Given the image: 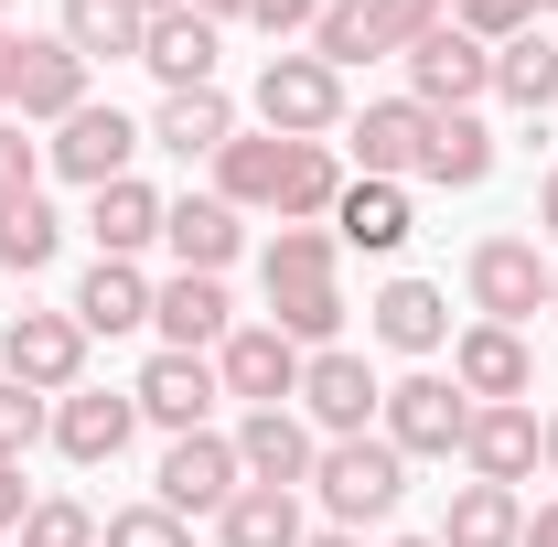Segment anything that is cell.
<instances>
[{"mask_svg":"<svg viewBox=\"0 0 558 547\" xmlns=\"http://www.w3.org/2000/svg\"><path fill=\"white\" fill-rule=\"evenodd\" d=\"M344 247H333V226H279L269 258H258V290H269V323L301 354H323V343L344 333V269H333Z\"/></svg>","mask_w":558,"mask_h":547,"instance_id":"6da1fadb","label":"cell"},{"mask_svg":"<svg viewBox=\"0 0 558 547\" xmlns=\"http://www.w3.org/2000/svg\"><path fill=\"white\" fill-rule=\"evenodd\" d=\"M312 494H323V515L333 526H387L398 515V494H409V451L387 440V429H354V440H323V462H312Z\"/></svg>","mask_w":558,"mask_h":547,"instance_id":"7a4b0ae2","label":"cell"},{"mask_svg":"<svg viewBox=\"0 0 558 547\" xmlns=\"http://www.w3.org/2000/svg\"><path fill=\"white\" fill-rule=\"evenodd\" d=\"M247 108H258L269 139H323V130H344V75L301 44V54H269V65H258V97H247Z\"/></svg>","mask_w":558,"mask_h":547,"instance_id":"3957f363","label":"cell"},{"mask_svg":"<svg viewBox=\"0 0 558 547\" xmlns=\"http://www.w3.org/2000/svg\"><path fill=\"white\" fill-rule=\"evenodd\" d=\"M376 429H387L409 462H451V451H462V429H473V398H462L451 376H429V365H418V376H398V387H387Z\"/></svg>","mask_w":558,"mask_h":547,"instance_id":"277c9868","label":"cell"},{"mask_svg":"<svg viewBox=\"0 0 558 547\" xmlns=\"http://www.w3.org/2000/svg\"><path fill=\"white\" fill-rule=\"evenodd\" d=\"M0 376L33 387V398L86 387V323H75V312H11V333H0Z\"/></svg>","mask_w":558,"mask_h":547,"instance_id":"5b68a950","label":"cell"},{"mask_svg":"<svg viewBox=\"0 0 558 547\" xmlns=\"http://www.w3.org/2000/svg\"><path fill=\"white\" fill-rule=\"evenodd\" d=\"M290 409L312 418L323 440H354V429H376V409H387V387H376V365L365 354H344V343H323V354H301V398Z\"/></svg>","mask_w":558,"mask_h":547,"instance_id":"8992f818","label":"cell"},{"mask_svg":"<svg viewBox=\"0 0 558 547\" xmlns=\"http://www.w3.org/2000/svg\"><path fill=\"white\" fill-rule=\"evenodd\" d=\"M409 97L429 108V119H451V108H473V97H494V44H473L462 22H440V33H418L409 54Z\"/></svg>","mask_w":558,"mask_h":547,"instance_id":"52a82bcc","label":"cell"},{"mask_svg":"<svg viewBox=\"0 0 558 547\" xmlns=\"http://www.w3.org/2000/svg\"><path fill=\"white\" fill-rule=\"evenodd\" d=\"M161 494H150V505H172V515H226V505H236V483H247V462H236V440H226V429H183V440H172V451H161Z\"/></svg>","mask_w":558,"mask_h":547,"instance_id":"ba28073f","label":"cell"},{"mask_svg":"<svg viewBox=\"0 0 558 547\" xmlns=\"http://www.w3.org/2000/svg\"><path fill=\"white\" fill-rule=\"evenodd\" d=\"M140 119L130 108H97V97H86V108H75L65 130L44 139V161H54V172H65V183H86V194H97V183H130V161H140Z\"/></svg>","mask_w":558,"mask_h":547,"instance_id":"9c48e42d","label":"cell"},{"mask_svg":"<svg viewBox=\"0 0 558 547\" xmlns=\"http://www.w3.org/2000/svg\"><path fill=\"white\" fill-rule=\"evenodd\" d=\"M462 290H473V312L484 323H526V312H548V258H537V236H484L473 247V269H462Z\"/></svg>","mask_w":558,"mask_h":547,"instance_id":"30bf717a","label":"cell"},{"mask_svg":"<svg viewBox=\"0 0 558 547\" xmlns=\"http://www.w3.org/2000/svg\"><path fill=\"white\" fill-rule=\"evenodd\" d=\"M215 376H226V398H247V409H290V398H301V343L279 333V323H236V333L215 343Z\"/></svg>","mask_w":558,"mask_h":547,"instance_id":"8fae6325","label":"cell"},{"mask_svg":"<svg viewBox=\"0 0 558 547\" xmlns=\"http://www.w3.org/2000/svg\"><path fill=\"white\" fill-rule=\"evenodd\" d=\"M451 387H462L473 409L537 398V354H526V333H505V323H462V333H451Z\"/></svg>","mask_w":558,"mask_h":547,"instance_id":"7c38bea8","label":"cell"},{"mask_svg":"<svg viewBox=\"0 0 558 547\" xmlns=\"http://www.w3.org/2000/svg\"><path fill=\"white\" fill-rule=\"evenodd\" d=\"M130 398H140V418H150V429H172V440H183V429H215L226 376H215V354H172V343H161V354L140 365Z\"/></svg>","mask_w":558,"mask_h":547,"instance_id":"4fadbf2b","label":"cell"},{"mask_svg":"<svg viewBox=\"0 0 558 547\" xmlns=\"http://www.w3.org/2000/svg\"><path fill=\"white\" fill-rule=\"evenodd\" d=\"M130 429H140V398H130V387H65V398H54V451H65L75 473L119 462Z\"/></svg>","mask_w":558,"mask_h":547,"instance_id":"5bb4252c","label":"cell"},{"mask_svg":"<svg viewBox=\"0 0 558 547\" xmlns=\"http://www.w3.org/2000/svg\"><path fill=\"white\" fill-rule=\"evenodd\" d=\"M226 440H236L247 483H279V494H301V483H312V462H323V429H312L301 409H247Z\"/></svg>","mask_w":558,"mask_h":547,"instance_id":"9a60e30c","label":"cell"},{"mask_svg":"<svg viewBox=\"0 0 558 547\" xmlns=\"http://www.w3.org/2000/svg\"><path fill=\"white\" fill-rule=\"evenodd\" d=\"M215 54H226V22H205V11H150V33H140V65L161 75V97L215 86Z\"/></svg>","mask_w":558,"mask_h":547,"instance_id":"2e32d148","label":"cell"},{"mask_svg":"<svg viewBox=\"0 0 558 547\" xmlns=\"http://www.w3.org/2000/svg\"><path fill=\"white\" fill-rule=\"evenodd\" d=\"M161 247H172V269L226 279V258L247 247V226H236V205H226V194H172V205H161Z\"/></svg>","mask_w":558,"mask_h":547,"instance_id":"e0dca14e","label":"cell"},{"mask_svg":"<svg viewBox=\"0 0 558 547\" xmlns=\"http://www.w3.org/2000/svg\"><path fill=\"white\" fill-rule=\"evenodd\" d=\"M150 323H161V343H172V354H215V343L236 333V301H226V279L172 269L161 290H150Z\"/></svg>","mask_w":558,"mask_h":547,"instance_id":"ac0fdd59","label":"cell"},{"mask_svg":"<svg viewBox=\"0 0 558 547\" xmlns=\"http://www.w3.org/2000/svg\"><path fill=\"white\" fill-rule=\"evenodd\" d=\"M462 473L515 494V483L537 473V409H526V398H505V409H473V429H462Z\"/></svg>","mask_w":558,"mask_h":547,"instance_id":"d6986e66","label":"cell"},{"mask_svg":"<svg viewBox=\"0 0 558 547\" xmlns=\"http://www.w3.org/2000/svg\"><path fill=\"white\" fill-rule=\"evenodd\" d=\"M418 150H429V108H418V97H376V108L354 119V161H365V183H409Z\"/></svg>","mask_w":558,"mask_h":547,"instance_id":"ffe728a7","label":"cell"},{"mask_svg":"<svg viewBox=\"0 0 558 547\" xmlns=\"http://www.w3.org/2000/svg\"><path fill=\"white\" fill-rule=\"evenodd\" d=\"M409 226H418L409 183H365V172H354V183H344V205H333V247H365V258H398V247H409Z\"/></svg>","mask_w":558,"mask_h":547,"instance_id":"44dd1931","label":"cell"},{"mask_svg":"<svg viewBox=\"0 0 558 547\" xmlns=\"http://www.w3.org/2000/svg\"><path fill=\"white\" fill-rule=\"evenodd\" d=\"M22 119H44V130H65L75 108H86V54H75L65 33H33V54H22V97H11Z\"/></svg>","mask_w":558,"mask_h":547,"instance_id":"7402d4cb","label":"cell"},{"mask_svg":"<svg viewBox=\"0 0 558 547\" xmlns=\"http://www.w3.org/2000/svg\"><path fill=\"white\" fill-rule=\"evenodd\" d=\"M365 312H376L365 333L387 343V354H440V343H451V301H440L429 279H387V290H376Z\"/></svg>","mask_w":558,"mask_h":547,"instance_id":"603a6c76","label":"cell"},{"mask_svg":"<svg viewBox=\"0 0 558 547\" xmlns=\"http://www.w3.org/2000/svg\"><path fill=\"white\" fill-rule=\"evenodd\" d=\"M65 312L86 323V343H97V333H140V323H150V279H140V258H97V269L75 279Z\"/></svg>","mask_w":558,"mask_h":547,"instance_id":"cb8c5ba5","label":"cell"},{"mask_svg":"<svg viewBox=\"0 0 558 547\" xmlns=\"http://www.w3.org/2000/svg\"><path fill=\"white\" fill-rule=\"evenodd\" d=\"M86 236H97V258H140V247H161V194L150 183H97L86 194Z\"/></svg>","mask_w":558,"mask_h":547,"instance_id":"d4e9b609","label":"cell"},{"mask_svg":"<svg viewBox=\"0 0 558 547\" xmlns=\"http://www.w3.org/2000/svg\"><path fill=\"white\" fill-rule=\"evenodd\" d=\"M301 537H312V515L279 483H236V505L215 515V547H301Z\"/></svg>","mask_w":558,"mask_h":547,"instance_id":"484cf974","label":"cell"},{"mask_svg":"<svg viewBox=\"0 0 558 547\" xmlns=\"http://www.w3.org/2000/svg\"><path fill=\"white\" fill-rule=\"evenodd\" d=\"M150 139H161L172 161H215V150L236 139V97H226V86H194V97H161Z\"/></svg>","mask_w":558,"mask_h":547,"instance_id":"4316f807","label":"cell"},{"mask_svg":"<svg viewBox=\"0 0 558 547\" xmlns=\"http://www.w3.org/2000/svg\"><path fill=\"white\" fill-rule=\"evenodd\" d=\"M494 172V130L473 108H451V119H429V150H418V183H440V194H473Z\"/></svg>","mask_w":558,"mask_h":547,"instance_id":"83f0119b","label":"cell"},{"mask_svg":"<svg viewBox=\"0 0 558 547\" xmlns=\"http://www.w3.org/2000/svg\"><path fill=\"white\" fill-rule=\"evenodd\" d=\"M54 33H65L86 65H140L150 11H140V0H65V22H54Z\"/></svg>","mask_w":558,"mask_h":547,"instance_id":"f1b7e54d","label":"cell"},{"mask_svg":"<svg viewBox=\"0 0 558 547\" xmlns=\"http://www.w3.org/2000/svg\"><path fill=\"white\" fill-rule=\"evenodd\" d=\"M344 205V161L333 139H290V172H279V226H333Z\"/></svg>","mask_w":558,"mask_h":547,"instance_id":"f546056e","label":"cell"},{"mask_svg":"<svg viewBox=\"0 0 558 547\" xmlns=\"http://www.w3.org/2000/svg\"><path fill=\"white\" fill-rule=\"evenodd\" d=\"M279 172H290V139L269 130H236L226 150H215V194L247 215V205H279Z\"/></svg>","mask_w":558,"mask_h":547,"instance_id":"4dcf8cb0","label":"cell"},{"mask_svg":"<svg viewBox=\"0 0 558 547\" xmlns=\"http://www.w3.org/2000/svg\"><path fill=\"white\" fill-rule=\"evenodd\" d=\"M515 537H526V505L505 483H462L451 515H440V547H515Z\"/></svg>","mask_w":558,"mask_h":547,"instance_id":"1f68e13d","label":"cell"},{"mask_svg":"<svg viewBox=\"0 0 558 547\" xmlns=\"http://www.w3.org/2000/svg\"><path fill=\"white\" fill-rule=\"evenodd\" d=\"M494 97H505V108H526V119H537V108H558V44H548V33L494 44Z\"/></svg>","mask_w":558,"mask_h":547,"instance_id":"d6a6232c","label":"cell"},{"mask_svg":"<svg viewBox=\"0 0 558 547\" xmlns=\"http://www.w3.org/2000/svg\"><path fill=\"white\" fill-rule=\"evenodd\" d=\"M54 247H65V215L44 205V194H11V205H0V269L11 279L54 269Z\"/></svg>","mask_w":558,"mask_h":547,"instance_id":"836d02e7","label":"cell"},{"mask_svg":"<svg viewBox=\"0 0 558 547\" xmlns=\"http://www.w3.org/2000/svg\"><path fill=\"white\" fill-rule=\"evenodd\" d=\"M312 54L344 75V65H376V54H387V33L365 22V0H323V22H312Z\"/></svg>","mask_w":558,"mask_h":547,"instance_id":"e575fe53","label":"cell"},{"mask_svg":"<svg viewBox=\"0 0 558 547\" xmlns=\"http://www.w3.org/2000/svg\"><path fill=\"white\" fill-rule=\"evenodd\" d=\"M11 547H97V515H86L75 494H33V515H22Z\"/></svg>","mask_w":558,"mask_h":547,"instance_id":"d590c367","label":"cell"},{"mask_svg":"<svg viewBox=\"0 0 558 547\" xmlns=\"http://www.w3.org/2000/svg\"><path fill=\"white\" fill-rule=\"evenodd\" d=\"M33 440H54V398H33V387H0V462L22 473V451Z\"/></svg>","mask_w":558,"mask_h":547,"instance_id":"8d00e7d4","label":"cell"},{"mask_svg":"<svg viewBox=\"0 0 558 547\" xmlns=\"http://www.w3.org/2000/svg\"><path fill=\"white\" fill-rule=\"evenodd\" d=\"M97 547H194V526L172 515V505H130V515H108Z\"/></svg>","mask_w":558,"mask_h":547,"instance_id":"74e56055","label":"cell"},{"mask_svg":"<svg viewBox=\"0 0 558 547\" xmlns=\"http://www.w3.org/2000/svg\"><path fill=\"white\" fill-rule=\"evenodd\" d=\"M451 22L473 44H515V33H537V0H451Z\"/></svg>","mask_w":558,"mask_h":547,"instance_id":"f35d334b","label":"cell"},{"mask_svg":"<svg viewBox=\"0 0 558 547\" xmlns=\"http://www.w3.org/2000/svg\"><path fill=\"white\" fill-rule=\"evenodd\" d=\"M365 22H376V33H387V54H409L418 33H440V22H451V11H440V0H365Z\"/></svg>","mask_w":558,"mask_h":547,"instance_id":"ab89813d","label":"cell"},{"mask_svg":"<svg viewBox=\"0 0 558 547\" xmlns=\"http://www.w3.org/2000/svg\"><path fill=\"white\" fill-rule=\"evenodd\" d=\"M33 172H44V150L22 139V119H0V205H11V194H33Z\"/></svg>","mask_w":558,"mask_h":547,"instance_id":"60d3db41","label":"cell"},{"mask_svg":"<svg viewBox=\"0 0 558 547\" xmlns=\"http://www.w3.org/2000/svg\"><path fill=\"white\" fill-rule=\"evenodd\" d=\"M247 22H258L269 44H290V33H312V22H323V0H258Z\"/></svg>","mask_w":558,"mask_h":547,"instance_id":"b9f144b4","label":"cell"},{"mask_svg":"<svg viewBox=\"0 0 558 547\" xmlns=\"http://www.w3.org/2000/svg\"><path fill=\"white\" fill-rule=\"evenodd\" d=\"M22 54H33V33H11V22H0V108L22 97Z\"/></svg>","mask_w":558,"mask_h":547,"instance_id":"7bdbcfd3","label":"cell"},{"mask_svg":"<svg viewBox=\"0 0 558 547\" xmlns=\"http://www.w3.org/2000/svg\"><path fill=\"white\" fill-rule=\"evenodd\" d=\"M22 515H33V494H22V473H11V462H0V547L22 537Z\"/></svg>","mask_w":558,"mask_h":547,"instance_id":"ee69618b","label":"cell"},{"mask_svg":"<svg viewBox=\"0 0 558 547\" xmlns=\"http://www.w3.org/2000/svg\"><path fill=\"white\" fill-rule=\"evenodd\" d=\"M537 236L558 247V161H548V183H537Z\"/></svg>","mask_w":558,"mask_h":547,"instance_id":"f6af8a7d","label":"cell"},{"mask_svg":"<svg viewBox=\"0 0 558 547\" xmlns=\"http://www.w3.org/2000/svg\"><path fill=\"white\" fill-rule=\"evenodd\" d=\"M515 547H558V505H537V515H526V537Z\"/></svg>","mask_w":558,"mask_h":547,"instance_id":"bcb514c9","label":"cell"},{"mask_svg":"<svg viewBox=\"0 0 558 547\" xmlns=\"http://www.w3.org/2000/svg\"><path fill=\"white\" fill-rule=\"evenodd\" d=\"M194 11H205V22H247L258 0H194Z\"/></svg>","mask_w":558,"mask_h":547,"instance_id":"7dc6e473","label":"cell"},{"mask_svg":"<svg viewBox=\"0 0 558 547\" xmlns=\"http://www.w3.org/2000/svg\"><path fill=\"white\" fill-rule=\"evenodd\" d=\"M537 462H548V473H558V409L537 418Z\"/></svg>","mask_w":558,"mask_h":547,"instance_id":"c3c4849f","label":"cell"},{"mask_svg":"<svg viewBox=\"0 0 558 547\" xmlns=\"http://www.w3.org/2000/svg\"><path fill=\"white\" fill-rule=\"evenodd\" d=\"M301 547H365V537H354V526H312Z\"/></svg>","mask_w":558,"mask_h":547,"instance_id":"681fc988","label":"cell"},{"mask_svg":"<svg viewBox=\"0 0 558 547\" xmlns=\"http://www.w3.org/2000/svg\"><path fill=\"white\" fill-rule=\"evenodd\" d=\"M140 11H194V0H140Z\"/></svg>","mask_w":558,"mask_h":547,"instance_id":"f907efd6","label":"cell"},{"mask_svg":"<svg viewBox=\"0 0 558 547\" xmlns=\"http://www.w3.org/2000/svg\"><path fill=\"white\" fill-rule=\"evenodd\" d=\"M387 547H440V537H387Z\"/></svg>","mask_w":558,"mask_h":547,"instance_id":"816d5d0a","label":"cell"},{"mask_svg":"<svg viewBox=\"0 0 558 547\" xmlns=\"http://www.w3.org/2000/svg\"><path fill=\"white\" fill-rule=\"evenodd\" d=\"M548 312H558V269H548Z\"/></svg>","mask_w":558,"mask_h":547,"instance_id":"f5cc1de1","label":"cell"},{"mask_svg":"<svg viewBox=\"0 0 558 547\" xmlns=\"http://www.w3.org/2000/svg\"><path fill=\"white\" fill-rule=\"evenodd\" d=\"M11 11H22V0H0V22H11Z\"/></svg>","mask_w":558,"mask_h":547,"instance_id":"db71d44e","label":"cell"},{"mask_svg":"<svg viewBox=\"0 0 558 547\" xmlns=\"http://www.w3.org/2000/svg\"><path fill=\"white\" fill-rule=\"evenodd\" d=\"M537 11H558V0H537Z\"/></svg>","mask_w":558,"mask_h":547,"instance_id":"11a10c76","label":"cell"}]
</instances>
